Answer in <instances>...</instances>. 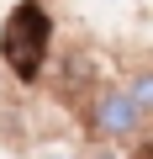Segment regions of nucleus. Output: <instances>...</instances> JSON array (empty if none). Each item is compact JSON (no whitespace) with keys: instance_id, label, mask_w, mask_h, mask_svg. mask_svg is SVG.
Segmentation results:
<instances>
[{"instance_id":"nucleus-1","label":"nucleus","mask_w":153,"mask_h":159,"mask_svg":"<svg viewBox=\"0 0 153 159\" xmlns=\"http://www.w3.org/2000/svg\"><path fill=\"white\" fill-rule=\"evenodd\" d=\"M0 53H6V64L32 80L42 69V53H48V11L37 6V0H21V6L6 16V32H0Z\"/></svg>"},{"instance_id":"nucleus-3","label":"nucleus","mask_w":153,"mask_h":159,"mask_svg":"<svg viewBox=\"0 0 153 159\" xmlns=\"http://www.w3.org/2000/svg\"><path fill=\"white\" fill-rule=\"evenodd\" d=\"M127 96H132V101H137V111L148 117V111H153V74H137V80H132V90H127Z\"/></svg>"},{"instance_id":"nucleus-2","label":"nucleus","mask_w":153,"mask_h":159,"mask_svg":"<svg viewBox=\"0 0 153 159\" xmlns=\"http://www.w3.org/2000/svg\"><path fill=\"white\" fill-rule=\"evenodd\" d=\"M137 122H142V111H137V101H132L127 90H111V96H100V106H95V127H100V133H111V138H127V133H137Z\"/></svg>"}]
</instances>
